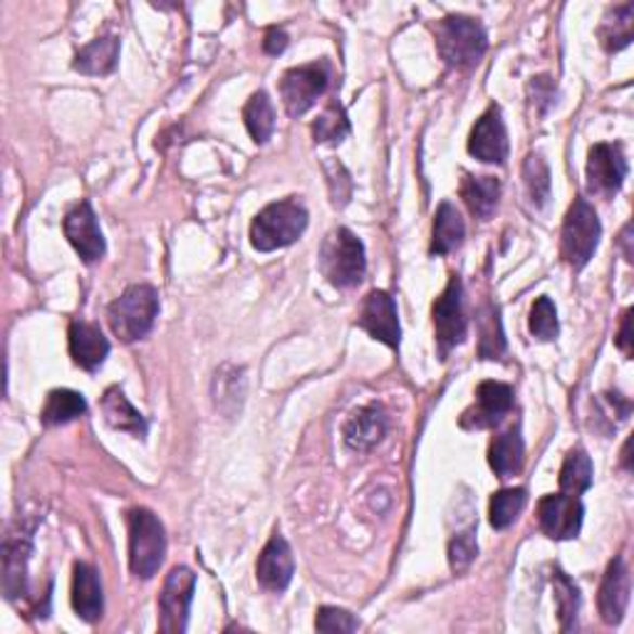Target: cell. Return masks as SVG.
Returning <instances> with one entry per match:
<instances>
[{"label": "cell", "mask_w": 634, "mask_h": 634, "mask_svg": "<svg viewBox=\"0 0 634 634\" xmlns=\"http://www.w3.org/2000/svg\"><path fill=\"white\" fill-rule=\"evenodd\" d=\"M489 464L499 479H510V476L520 474L526 464V444L520 437V427H510L491 441Z\"/></svg>", "instance_id": "23"}, {"label": "cell", "mask_w": 634, "mask_h": 634, "mask_svg": "<svg viewBox=\"0 0 634 634\" xmlns=\"http://www.w3.org/2000/svg\"><path fill=\"white\" fill-rule=\"evenodd\" d=\"M593 486V462L585 449H572L560 468V489L570 496H580Z\"/></svg>", "instance_id": "30"}, {"label": "cell", "mask_w": 634, "mask_h": 634, "mask_svg": "<svg viewBox=\"0 0 634 634\" xmlns=\"http://www.w3.org/2000/svg\"><path fill=\"white\" fill-rule=\"evenodd\" d=\"M516 404L514 389L503 381H481L476 389V404L464 412L462 427L464 429H491L506 416Z\"/></svg>", "instance_id": "12"}, {"label": "cell", "mask_w": 634, "mask_h": 634, "mask_svg": "<svg viewBox=\"0 0 634 634\" xmlns=\"http://www.w3.org/2000/svg\"><path fill=\"white\" fill-rule=\"evenodd\" d=\"M585 508L578 496L551 493L538 501V523L551 541H572L583 528Z\"/></svg>", "instance_id": "11"}, {"label": "cell", "mask_w": 634, "mask_h": 634, "mask_svg": "<svg viewBox=\"0 0 634 634\" xmlns=\"http://www.w3.org/2000/svg\"><path fill=\"white\" fill-rule=\"evenodd\" d=\"M30 543L25 538H8L3 545V593L8 600L28 595Z\"/></svg>", "instance_id": "21"}, {"label": "cell", "mask_w": 634, "mask_h": 634, "mask_svg": "<svg viewBox=\"0 0 634 634\" xmlns=\"http://www.w3.org/2000/svg\"><path fill=\"white\" fill-rule=\"evenodd\" d=\"M69 354H73L75 364L82 370L94 372L102 367V362L109 354V340L104 337L102 329L87 320H73L69 323Z\"/></svg>", "instance_id": "19"}, {"label": "cell", "mask_w": 634, "mask_h": 634, "mask_svg": "<svg viewBox=\"0 0 634 634\" xmlns=\"http://www.w3.org/2000/svg\"><path fill=\"white\" fill-rule=\"evenodd\" d=\"M387 429H389L387 412L381 410L379 404H367L350 414V419L345 422L342 437L345 444L354 451H372L387 437Z\"/></svg>", "instance_id": "18"}, {"label": "cell", "mask_w": 634, "mask_h": 634, "mask_svg": "<svg viewBox=\"0 0 634 634\" xmlns=\"http://www.w3.org/2000/svg\"><path fill=\"white\" fill-rule=\"evenodd\" d=\"M347 134H350V119H347L340 104L329 102L323 115L312 125V137H315V142L340 144Z\"/></svg>", "instance_id": "35"}, {"label": "cell", "mask_w": 634, "mask_h": 634, "mask_svg": "<svg viewBox=\"0 0 634 634\" xmlns=\"http://www.w3.org/2000/svg\"><path fill=\"white\" fill-rule=\"evenodd\" d=\"M159 315V293L154 285L139 283L119 295V298L107 308V320L112 333L121 342H137L150 335V329Z\"/></svg>", "instance_id": "2"}, {"label": "cell", "mask_w": 634, "mask_h": 634, "mask_svg": "<svg viewBox=\"0 0 634 634\" xmlns=\"http://www.w3.org/2000/svg\"><path fill=\"white\" fill-rule=\"evenodd\" d=\"M476 555H479V543H476V528L474 526L449 541V566H451V570L456 572V575H462V572L471 568Z\"/></svg>", "instance_id": "36"}, {"label": "cell", "mask_w": 634, "mask_h": 634, "mask_svg": "<svg viewBox=\"0 0 634 634\" xmlns=\"http://www.w3.org/2000/svg\"><path fill=\"white\" fill-rule=\"evenodd\" d=\"M437 50L449 67L468 69L489 50V35L476 17L447 15L437 25Z\"/></svg>", "instance_id": "5"}, {"label": "cell", "mask_w": 634, "mask_h": 634, "mask_svg": "<svg viewBox=\"0 0 634 634\" xmlns=\"http://www.w3.org/2000/svg\"><path fill=\"white\" fill-rule=\"evenodd\" d=\"M243 121H246L248 134L254 137L256 144H266L275 132V109L268 94L260 90L250 94V100L243 107Z\"/></svg>", "instance_id": "28"}, {"label": "cell", "mask_w": 634, "mask_h": 634, "mask_svg": "<svg viewBox=\"0 0 634 634\" xmlns=\"http://www.w3.org/2000/svg\"><path fill=\"white\" fill-rule=\"evenodd\" d=\"M600 236L603 225L600 219H597L595 206L590 204L587 198L578 196L570 206L566 221H562L560 256L566 258V263L570 268L580 271V268H585L590 263V258L595 256Z\"/></svg>", "instance_id": "6"}, {"label": "cell", "mask_w": 634, "mask_h": 634, "mask_svg": "<svg viewBox=\"0 0 634 634\" xmlns=\"http://www.w3.org/2000/svg\"><path fill=\"white\" fill-rule=\"evenodd\" d=\"M620 243H622V248H624V258L630 260H634V254H632V223H627L622 229V236H620Z\"/></svg>", "instance_id": "43"}, {"label": "cell", "mask_w": 634, "mask_h": 634, "mask_svg": "<svg viewBox=\"0 0 634 634\" xmlns=\"http://www.w3.org/2000/svg\"><path fill=\"white\" fill-rule=\"evenodd\" d=\"M358 325L375 337V340L385 342L387 347L397 350L402 342V327H399L397 306L392 295L385 290H372L362 302Z\"/></svg>", "instance_id": "13"}, {"label": "cell", "mask_w": 634, "mask_h": 634, "mask_svg": "<svg viewBox=\"0 0 634 634\" xmlns=\"http://www.w3.org/2000/svg\"><path fill=\"white\" fill-rule=\"evenodd\" d=\"M315 627L318 632H358L360 622L354 614L340 610V607H320Z\"/></svg>", "instance_id": "39"}, {"label": "cell", "mask_w": 634, "mask_h": 634, "mask_svg": "<svg viewBox=\"0 0 634 634\" xmlns=\"http://www.w3.org/2000/svg\"><path fill=\"white\" fill-rule=\"evenodd\" d=\"M499 196L501 181L496 177H474V173H464L462 198L476 219L489 221L499 206Z\"/></svg>", "instance_id": "26"}, {"label": "cell", "mask_w": 634, "mask_h": 634, "mask_svg": "<svg viewBox=\"0 0 634 634\" xmlns=\"http://www.w3.org/2000/svg\"><path fill=\"white\" fill-rule=\"evenodd\" d=\"M630 568L624 558H614L610 566H607L603 583H600V595H597V605H600V614L605 624H620L624 612H627L630 605Z\"/></svg>", "instance_id": "17"}, {"label": "cell", "mask_w": 634, "mask_h": 634, "mask_svg": "<svg viewBox=\"0 0 634 634\" xmlns=\"http://www.w3.org/2000/svg\"><path fill=\"white\" fill-rule=\"evenodd\" d=\"M243 370L233 367V375L225 377V367H221L216 372V381H214V397H216V406L223 410L225 406V399H231L233 406H238L241 410V397H243Z\"/></svg>", "instance_id": "38"}, {"label": "cell", "mask_w": 634, "mask_h": 634, "mask_svg": "<svg viewBox=\"0 0 634 634\" xmlns=\"http://www.w3.org/2000/svg\"><path fill=\"white\" fill-rule=\"evenodd\" d=\"M87 412V402L80 392H73V389H55V392L48 394V402L42 406V424L46 427H63Z\"/></svg>", "instance_id": "27"}, {"label": "cell", "mask_w": 634, "mask_h": 634, "mask_svg": "<svg viewBox=\"0 0 634 634\" xmlns=\"http://www.w3.org/2000/svg\"><path fill=\"white\" fill-rule=\"evenodd\" d=\"M434 333H437V345L441 360L449 358L454 347L466 340L468 318L464 310V285L462 277L451 275L444 293L434 302Z\"/></svg>", "instance_id": "8"}, {"label": "cell", "mask_w": 634, "mask_h": 634, "mask_svg": "<svg viewBox=\"0 0 634 634\" xmlns=\"http://www.w3.org/2000/svg\"><path fill=\"white\" fill-rule=\"evenodd\" d=\"M526 501H528L526 489H503L493 493L489 508L491 526L496 528V531H506L508 526H514L520 510L526 508Z\"/></svg>", "instance_id": "32"}, {"label": "cell", "mask_w": 634, "mask_h": 634, "mask_svg": "<svg viewBox=\"0 0 634 634\" xmlns=\"http://www.w3.org/2000/svg\"><path fill=\"white\" fill-rule=\"evenodd\" d=\"M614 345H618L620 350L627 354V358H632V310H624L622 327H620V335H618V340H614Z\"/></svg>", "instance_id": "42"}, {"label": "cell", "mask_w": 634, "mask_h": 634, "mask_svg": "<svg viewBox=\"0 0 634 634\" xmlns=\"http://www.w3.org/2000/svg\"><path fill=\"white\" fill-rule=\"evenodd\" d=\"M466 236V223L462 214L456 211V206L449 202L437 208V216H434V233H431V256H449L462 246Z\"/></svg>", "instance_id": "25"}, {"label": "cell", "mask_w": 634, "mask_h": 634, "mask_svg": "<svg viewBox=\"0 0 634 634\" xmlns=\"http://www.w3.org/2000/svg\"><path fill=\"white\" fill-rule=\"evenodd\" d=\"M320 271L335 288H354L367 273V256L362 241L350 229H335L327 233L320 248Z\"/></svg>", "instance_id": "3"}, {"label": "cell", "mask_w": 634, "mask_h": 634, "mask_svg": "<svg viewBox=\"0 0 634 634\" xmlns=\"http://www.w3.org/2000/svg\"><path fill=\"white\" fill-rule=\"evenodd\" d=\"M63 231H65V238L73 243V248L80 254L85 263H98V260L104 256V250H107V246H104L102 229L98 223V216H94L90 202H82L65 216Z\"/></svg>", "instance_id": "14"}, {"label": "cell", "mask_w": 634, "mask_h": 634, "mask_svg": "<svg viewBox=\"0 0 634 634\" xmlns=\"http://www.w3.org/2000/svg\"><path fill=\"white\" fill-rule=\"evenodd\" d=\"M119 63V38L117 35H102L94 38L90 46H85L75 55L73 67L77 73L90 75V77H104L112 75Z\"/></svg>", "instance_id": "22"}, {"label": "cell", "mask_w": 634, "mask_h": 634, "mask_svg": "<svg viewBox=\"0 0 634 634\" xmlns=\"http://www.w3.org/2000/svg\"><path fill=\"white\" fill-rule=\"evenodd\" d=\"M553 590H555V605H558V620L560 630L570 632L575 630L578 612H580V590L562 570L553 572Z\"/></svg>", "instance_id": "31"}, {"label": "cell", "mask_w": 634, "mask_h": 634, "mask_svg": "<svg viewBox=\"0 0 634 634\" xmlns=\"http://www.w3.org/2000/svg\"><path fill=\"white\" fill-rule=\"evenodd\" d=\"M295 572V560L288 541L281 533H273L271 541L266 543L263 553L258 555L256 578L258 585L268 593H283L290 585Z\"/></svg>", "instance_id": "16"}, {"label": "cell", "mask_w": 634, "mask_h": 634, "mask_svg": "<svg viewBox=\"0 0 634 634\" xmlns=\"http://www.w3.org/2000/svg\"><path fill=\"white\" fill-rule=\"evenodd\" d=\"M528 92H531L533 104H538V115H545L555 102V85L548 75L533 77L531 85H528Z\"/></svg>", "instance_id": "40"}, {"label": "cell", "mask_w": 634, "mask_h": 634, "mask_svg": "<svg viewBox=\"0 0 634 634\" xmlns=\"http://www.w3.org/2000/svg\"><path fill=\"white\" fill-rule=\"evenodd\" d=\"M632 21H634V5H614L610 13L605 15V23L600 25V40L607 52H618L627 48L632 42Z\"/></svg>", "instance_id": "29"}, {"label": "cell", "mask_w": 634, "mask_h": 634, "mask_svg": "<svg viewBox=\"0 0 634 634\" xmlns=\"http://www.w3.org/2000/svg\"><path fill=\"white\" fill-rule=\"evenodd\" d=\"M308 229V211L298 198L275 202L260 211L250 223V243L260 254L293 246Z\"/></svg>", "instance_id": "1"}, {"label": "cell", "mask_w": 634, "mask_h": 634, "mask_svg": "<svg viewBox=\"0 0 634 634\" xmlns=\"http://www.w3.org/2000/svg\"><path fill=\"white\" fill-rule=\"evenodd\" d=\"M523 179L528 196L535 208H543L551 198V169L541 154H528L523 164Z\"/></svg>", "instance_id": "34"}, {"label": "cell", "mask_w": 634, "mask_h": 634, "mask_svg": "<svg viewBox=\"0 0 634 634\" xmlns=\"http://www.w3.org/2000/svg\"><path fill=\"white\" fill-rule=\"evenodd\" d=\"M73 607L77 618L94 624L104 612L100 572L90 562H75L73 568Z\"/></svg>", "instance_id": "20"}, {"label": "cell", "mask_w": 634, "mask_h": 634, "mask_svg": "<svg viewBox=\"0 0 634 634\" xmlns=\"http://www.w3.org/2000/svg\"><path fill=\"white\" fill-rule=\"evenodd\" d=\"M288 48V33L283 28H271L266 33V40H263V50L268 55H281V52Z\"/></svg>", "instance_id": "41"}, {"label": "cell", "mask_w": 634, "mask_h": 634, "mask_svg": "<svg viewBox=\"0 0 634 634\" xmlns=\"http://www.w3.org/2000/svg\"><path fill=\"white\" fill-rule=\"evenodd\" d=\"M333 80V65L327 60H318V63L290 67L281 80V98L285 104V112L290 117H302L315 102L323 98Z\"/></svg>", "instance_id": "7"}, {"label": "cell", "mask_w": 634, "mask_h": 634, "mask_svg": "<svg viewBox=\"0 0 634 634\" xmlns=\"http://www.w3.org/2000/svg\"><path fill=\"white\" fill-rule=\"evenodd\" d=\"M630 449H632V439H627V444L622 449V466L624 471H632V456H630Z\"/></svg>", "instance_id": "44"}, {"label": "cell", "mask_w": 634, "mask_h": 634, "mask_svg": "<svg viewBox=\"0 0 634 634\" xmlns=\"http://www.w3.org/2000/svg\"><path fill=\"white\" fill-rule=\"evenodd\" d=\"M100 406H102L104 422H107L112 429L132 434V437H139V439L146 437V419L134 410L132 404H129V399L119 387H109L107 392H104Z\"/></svg>", "instance_id": "24"}, {"label": "cell", "mask_w": 634, "mask_h": 634, "mask_svg": "<svg viewBox=\"0 0 634 634\" xmlns=\"http://www.w3.org/2000/svg\"><path fill=\"white\" fill-rule=\"evenodd\" d=\"M627 156L622 144H595L587 156V189L590 194L612 198L627 179Z\"/></svg>", "instance_id": "10"}, {"label": "cell", "mask_w": 634, "mask_h": 634, "mask_svg": "<svg viewBox=\"0 0 634 634\" xmlns=\"http://www.w3.org/2000/svg\"><path fill=\"white\" fill-rule=\"evenodd\" d=\"M479 315H481L479 318V329H481L479 354L483 360H499L501 354L506 352V337H503L499 310L493 306H486Z\"/></svg>", "instance_id": "33"}, {"label": "cell", "mask_w": 634, "mask_h": 634, "mask_svg": "<svg viewBox=\"0 0 634 634\" xmlns=\"http://www.w3.org/2000/svg\"><path fill=\"white\" fill-rule=\"evenodd\" d=\"M468 152L486 164H503L508 159V132L499 107H489L476 121L468 137Z\"/></svg>", "instance_id": "15"}, {"label": "cell", "mask_w": 634, "mask_h": 634, "mask_svg": "<svg viewBox=\"0 0 634 634\" xmlns=\"http://www.w3.org/2000/svg\"><path fill=\"white\" fill-rule=\"evenodd\" d=\"M129 568L137 578L152 580L167 555V533L161 520L150 508H132L127 514Z\"/></svg>", "instance_id": "4"}, {"label": "cell", "mask_w": 634, "mask_h": 634, "mask_svg": "<svg viewBox=\"0 0 634 634\" xmlns=\"http://www.w3.org/2000/svg\"><path fill=\"white\" fill-rule=\"evenodd\" d=\"M196 575L189 568H173L159 595V630L164 634H181L186 630L191 600H194Z\"/></svg>", "instance_id": "9"}, {"label": "cell", "mask_w": 634, "mask_h": 634, "mask_svg": "<svg viewBox=\"0 0 634 634\" xmlns=\"http://www.w3.org/2000/svg\"><path fill=\"white\" fill-rule=\"evenodd\" d=\"M528 325H531V333L538 337V340H555L558 337V310H555L553 300L551 298H538L531 308V320H528Z\"/></svg>", "instance_id": "37"}]
</instances>
